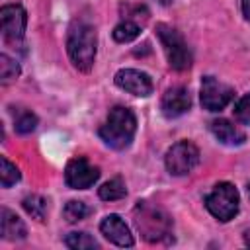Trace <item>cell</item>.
Instances as JSON below:
<instances>
[{
	"instance_id": "obj_1",
	"label": "cell",
	"mask_w": 250,
	"mask_h": 250,
	"mask_svg": "<svg viewBox=\"0 0 250 250\" xmlns=\"http://www.w3.org/2000/svg\"><path fill=\"white\" fill-rule=\"evenodd\" d=\"M66 51L80 72H90L96 59V29L88 20L76 18L72 21L66 37Z\"/></svg>"
},
{
	"instance_id": "obj_2",
	"label": "cell",
	"mask_w": 250,
	"mask_h": 250,
	"mask_svg": "<svg viewBox=\"0 0 250 250\" xmlns=\"http://www.w3.org/2000/svg\"><path fill=\"white\" fill-rule=\"evenodd\" d=\"M135 131H137L135 113L125 105H115L109 109L105 123L100 127V137L107 146L115 150H123L131 145Z\"/></svg>"
},
{
	"instance_id": "obj_3",
	"label": "cell",
	"mask_w": 250,
	"mask_h": 250,
	"mask_svg": "<svg viewBox=\"0 0 250 250\" xmlns=\"http://www.w3.org/2000/svg\"><path fill=\"white\" fill-rule=\"evenodd\" d=\"M133 217L139 232L148 242H160L172 232V219L166 215V211L150 205L148 201H139L133 211Z\"/></svg>"
},
{
	"instance_id": "obj_4",
	"label": "cell",
	"mask_w": 250,
	"mask_h": 250,
	"mask_svg": "<svg viewBox=\"0 0 250 250\" xmlns=\"http://www.w3.org/2000/svg\"><path fill=\"white\" fill-rule=\"evenodd\" d=\"M238 203H240V195L230 182H219L205 197L207 211L223 223L234 219V215L238 213Z\"/></svg>"
},
{
	"instance_id": "obj_5",
	"label": "cell",
	"mask_w": 250,
	"mask_h": 250,
	"mask_svg": "<svg viewBox=\"0 0 250 250\" xmlns=\"http://www.w3.org/2000/svg\"><path fill=\"white\" fill-rule=\"evenodd\" d=\"M156 35L164 47L168 64L174 70H188L191 66V53L184 41V37L170 25L166 23H158L156 25Z\"/></svg>"
},
{
	"instance_id": "obj_6",
	"label": "cell",
	"mask_w": 250,
	"mask_h": 250,
	"mask_svg": "<svg viewBox=\"0 0 250 250\" xmlns=\"http://www.w3.org/2000/svg\"><path fill=\"white\" fill-rule=\"evenodd\" d=\"M199 162V148L189 141H180L172 145L164 156L166 170L172 176H186L189 174Z\"/></svg>"
},
{
	"instance_id": "obj_7",
	"label": "cell",
	"mask_w": 250,
	"mask_h": 250,
	"mask_svg": "<svg viewBox=\"0 0 250 250\" xmlns=\"http://www.w3.org/2000/svg\"><path fill=\"white\" fill-rule=\"evenodd\" d=\"M0 21H2V37L8 45H20L25 35V23L27 14L20 4H8L0 10Z\"/></svg>"
},
{
	"instance_id": "obj_8",
	"label": "cell",
	"mask_w": 250,
	"mask_h": 250,
	"mask_svg": "<svg viewBox=\"0 0 250 250\" xmlns=\"http://www.w3.org/2000/svg\"><path fill=\"white\" fill-rule=\"evenodd\" d=\"M234 96V90L223 82H219L213 76H203L201 80V105L207 111H221L225 109Z\"/></svg>"
},
{
	"instance_id": "obj_9",
	"label": "cell",
	"mask_w": 250,
	"mask_h": 250,
	"mask_svg": "<svg viewBox=\"0 0 250 250\" xmlns=\"http://www.w3.org/2000/svg\"><path fill=\"white\" fill-rule=\"evenodd\" d=\"M100 178V170L92 166L84 156H76L66 164L64 180L72 189H86L94 186Z\"/></svg>"
},
{
	"instance_id": "obj_10",
	"label": "cell",
	"mask_w": 250,
	"mask_h": 250,
	"mask_svg": "<svg viewBox=\"0 0 250 250\" xmlns=\"http://www.w3.org/2000/svg\"><path fill=\"white\" fill-rule=\"evenodd\" d=\"M113 80H115V84L121 90L129 92L133 96H139V98L150 96L152 94V88H154L150 76L146 72L137 70V68H121V70L115 72V78Z\"/></svg>"
},
{
	"instance_id": "obj_11",
	"label": "cell",
	"mask_w": 250,
	"mask_h": 250,
	"mask_svg": "<svg viewBox=\"0 0 250 250\" xmlns=\"http://www.w3.org/2000/svg\"><path fill=\"white\" fill-rule=\"evenodd\" d=\"M100 230H102V234L109 240V242H113V244H117V246H133V234H131V230H129V227L125 225V221L119 217V215H115V213H111V215H105L104 219H102V223H100Z\"/></svg>"
},
{
	"instance_id": "obj_12",
	"label": "cell",
	"mask_w": 250,
	"mask_h": 250,
	"mask_svg": "<svg viewBox=\"0 0 250 250\" xmlns=\"http://www.w3.org/2000/svg\"><path fill=\"white\" fill-rule=\"evenodd\" d=\"M189 105H191V98H189L188 90L182 86L166 90V94L162 96V102H160V109L168 119L184 115L189 109Z\"/></svg>"
},
{
	"instance_id": "obj_13",
	"label": "cell",
	"mask_w": 250,
	"mask_h": 250,
	"mask_svg": "<svg viewBox=\"0 0 250 250\" xmlns=\"http://www.w3.org/2000/svg\"><path fill=\"white\" fill-rule=\"evenodd\" d=\"M211 133L215 135L219 143L229 145V146H236L246 141V135L236 125H232L229 119H215L211 123Z\"/></svg>"
},
{
	"instance_id": "obj_14",
	"label": "cell",
	"mask_w": 250,
	"mask_h": 250,
	"mask_svg": "<svg viewBox=\"0 0 250 250\" xmlns=\"http://www.w3.org/2000/svg\"><path fill=\"white\" fill-rule=\"evenodd\" d=\"M0 223H2V236L6 240H23L27 230H25V225L21 223V219L12 213L10 209H2L0 211Z\"/></svg>"
},
{
	"instance_id": "obj_15",
	"label": "cell",
	"mask_w": 250,
	"mask_h": 250,
	"mask_svg": "<svg viewBox=\"0 0 250 250\" xmlns=\"http://www.w3.org/2000/svg\"><path fill=\"white\" fill-rule=\"evenodd\" d=\"M98 193H100V197H102L104 201H117V199L125 197L127 189H125V184H123L121 178H113V180L105 182V184L100 188Z\"/></svg>"
},
{
	"instance_id": "obj_16",
	"label": "cell",
	"mask_w": 250,
	"mask_h": 250,
	"mask_svg": "<svg viewBox=\"0 0 250 250\" xmlns=\"http://www.w3.org/2000/svg\"><path fill=\"white\" fill-rule=\"evenodd\" d=\"M139 33H141V27L135 21H129V20H125V21H121L113 27V39L117 43H129V41L137 39Z\"/></svg>"
},
{
	"instance_id": "obj_17",
	"label": "cell",
	"mask_w": 250,
	"mask_h": 250,
	"mask_svg": "<svg viewBox=\"0 0 250 250\" xmlns=\"http://www.w3.org/2000/svg\"><path fill=\"white\" fill-rule=\"evenodd\" d=\"M21 205H23V209H25V213L27 215H31L33 219H37V221H43L45 219V213H47V201L41 197V195H27L23 201H21Z\"/></svg>"
},
{
	"instance_id": "obj_18",
	"label": "cell",
	"mask_w": 250,
	"mask_h": 250,
	"mask_svg": "<svg viewBox=\"0 0 250 250\" xmlns=\"http://www.w3.org/2000/svg\"><path fill=\"white\" fill-rule=\"evenodd\" d=\"M90 213H92V209H90L84 201H76V199L68 201V203L64 205V209H62V215H64V219H66L68 223L82 221V219H86Z\"/></svg>"
},
{
	"instance_id": "obj_19",
	"label": "cell",
	"mask_w": 250,
	"mask_h": 250,
	"mask_svg": "<svg viewBox=\"0 0 250 250\" xmlns=\"http://www.w3.org/2000/svg\"><path fill=\"white\" fill-rule=\"evenodd\" d=\"M18 76H20V64L2 53L0 55V80H2V84H10Z\"/></svg>"
},
{
	"instance_id": "obj_20",
	"label": "cell",
	"mask_w": 250,
	"mask_h": 250,
	"mask_svg": "<svg viewBox=\"0 0 250 250\" xmlns=\"http://www.w3.org/2000/svg\"><path fill=\"white\" fill-rule=\"evenodd\" d=\"M64 244L72 250H86V248H98V242L88 232H70L64 238Z\"/></svg>"
},
{
	"instance_id": "obj_21",
	"label": "cell",
	"mask_w": 250,
	"mask_h": 250,
	"mask_svg": "<svg viewBox=\"0 0 250 250\" xmlns=\"http://www.w3.org/2000/svg\"><path fill=\"white\" fill-rule=\"evenodd\" d=\"M0 164H2V170H0V178H2V188H10L14 184L20 182V170L16 164H12L6 156L0 158Z\"/></svg>"
},
{
	"instance_id": "obj_22",
	"label": "cell",
	"mask_w": 250,
	"mask_h": 250,
	"mask_svg": "<svg viewBox=\"0 0 250 250\" xmlns=\"http://www.w3.org/2000/svg\"><path fill=\"white\" fill-rule=\"evenodd\" d=\"M35 125H37V117L31 113V111H23L18 119H16V131L20 133V135H27V133H31L33 129H35Z\"/></svg>"
},
{
	"instance_id": "obj_23",
	"label": "cell",
	"mask_w": 250,
	"mask_h": 250,
	"mask_svg": "<svg viewBox=\"0 0 250 250\" xmlns=\"http://www.w3.org/2000/svg\"><path fill=\"white\" fill-rule=\"evenodd\" d=\"M234 115L240 123L250 125V94H246L238 100V104L234 105Z\"/></svg>"
},
{
	"instance_id": "obj_24",
	"label": "cell",
	"mask_w": 250,
	"mask_h": 250,
	"mask_svg": "<svg viewBox=\"0 0 250 250\" xmlns=\"http://www.w3.org/2000/svg\"><path fill=\"white\" fill-rule=\"evenodd\" d=\"M242 14L250 21V0H242Z\"/></svg>"
},
{
	"instance_id": "obj_25",
	"label": "cell",
	"mask_w": 250,
	"mask_h": 250,
	"mask_svg": "<svg viewBox=\"0 0 250 250\" xmlns=\"http://www.w3.org/2000/svg\"><path fill=\"white\" fill-rule=\"evenodd\" d=\"M246 244H250V230L246 232Z\"/></svg>"
},
{
	"instance_id": "obj_26",
	"label": "cell",
	"mask_w": 250,
	"mask_h": 250,
	"mask_svg": "<svg viewBox=\"0 0 250 250\" xmlns=\"http://www.w3.org/2000/svg\"><path fill=\"white\" fill-rule=\"evenodd\" d=\"M160 2H162V4H170L172 0H160Z\"/></svg>"
}]
</instances>
